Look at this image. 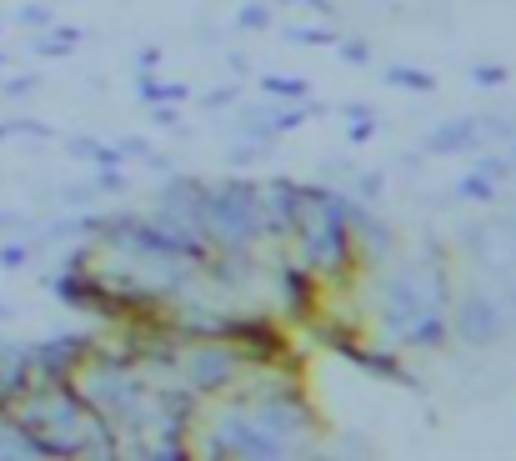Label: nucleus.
Here are the masks:
<instances>
[{
    "label": "nucleus",
    "mask_w": 516,
    "mask_h": 461,
    "mask_svg": "<svg viewBox=\"0 0 516 461\" xmlns=\"http://www.w3.org/2000/svg\"><path fill=\"white\" fill-rule=\"evenodd\" d=\"M366 271V241L336 201L296 186H196L101 231L66 291L106 321L361 351Z\"/></svg>",
    "instance_id": "1"
}]
</instances>
